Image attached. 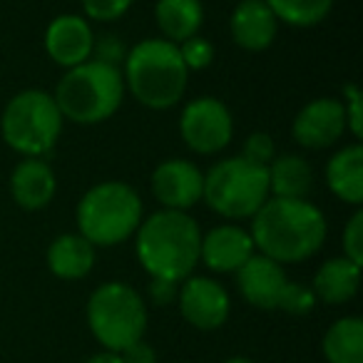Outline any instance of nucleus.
Segmentation results:
<instances>
[{
	"mask_svg": "<svg viewBox=\"0 0 363 363\" xmlns=\"http://www.w3.org/2000/svg\"><path fill=\"white\" fill-rule=\"evenodd\" d=\"M135 0H82L85 16L100 23H115L132 8Z\"/></svg>",
	"mask_w": 363,
	"mask_h": 363,
	"instance_id": "obj_27",
	"label": "nucleus"
},
{
	"mask_svg": "<svg viewBox=\"0 0 363 363\" xmlns=\"http://www.w3.org/2000/svg\"><path fill=\"white\" fill-rule=\"evenodd\" d=\"M87 363H122V358H120V353L102 351V353H97V356H92Z\"/></svg>",
	"mask_w": 363,
	"mask_h": 363,
	"instance_id": "obj_34",
	"label": "nucleus"
},
{
	"mask_svg": "<svg viewBox=\"0 0 363 363\" xmlns=\"http://www.w3.org/2000/svg\"><path fill=\"white\" fill-rule=\"evenodd\" d=\"M313 306H316V296H313L311 289L301 286V284L286 281L277 308H284L291 316H306V313H311Z\"/></svg>",
	"mask_w": 363,
	"mask_h": 363,
	"instance_id": "obj_25",
	"label": "nucleus"
},
{
	"mask_svg": "<svg viewBox=\"0 0 363 363\" xmlns=\"http://www.w3.org/2000/svg\"><path fill=\"white\" fill-rule=\"evenodd\" d=\"M227 363H254L252 358H244V356H234V358H229Z\"/></svg>",
	"mask_w": 363,
	"mask_h": 363,
	"instance_id": "obj_35",
	"label": "nucleus"
},
{
	"mask_svg": "<svg viewBox=\"0 0 363 363\" xmlns=\"http://www.w3.org/2000/svg\"><path fill=\"white\" fill-rule=\"evenodd\" d=\"M244 160L254 162V164L269 167V162L277 157V147H274V140L267 135V132H254V135L247 137L244 142Z\"/></svg>",
	"mask_w": 363,
	"mask_h": 363,
	"instance_id": "obj_29",
	"label": "nucleus"
},
{
	"mask_svg": "<svg viewBox=\"0 0 363 363\" xmlns=\"http://www.w3.org/2000/svg\"><path fill=\"white\" fill-rule=\"evenodd\" d=\"M179 294V281H169V279H157L152 277V284H150V296L155 303L164 306V303H172Z\"/></svg>",
	"mask_w": 363,
	"mask_h": 363,
	"instance_id": "obj_32",
	"label": "nucleus"
},
{
	"mask_svg": "<svg viewBox=\"0 0 363 363\" xmlns=\"http://www.w3.org/2000/svg\"><path fill=\"white\" fill-rule=\"evenodd\" d=\"M155 18L162 35L174 45H179V43L197 35L202 28V0H157Z\"/></svg>",
	"mask_w": 363,
	"mask_h": 363,
	"instance_id": "obj_21",
	"label": "nucleus"
},
{
	"mask_svg": "<svg viewBox=\"0 0 363 363\" xmlns=\"http://www.w3.org/2000/svg\"><path fill=\"white\" fill-rule=\"evenodd\" d=\"M232 38L244 50H267L279 30V21L267 6V0H242L232 13Z\"/></svg>",
	"mask_w": 363,
	"mask_h": 363,
	"instance_id": "obj_17",
	"label": "nucleus"
},
{
	"mask_svg": "<svg viewBox=\"0 0 363 363\" xmlns=\"http://www.w3.org/2000/svg\"><path fill=\"white\" fill-rule=\"evenodd\" d=\"M57 179L52 167L40 157H26L11 174V192L18 207L35 212L52 202Z\"/></svg>",
	"mask_w": 363,
	"mask_h": 363,
	"instance_id": "obj_16",
	"label": "nucleus"
},
{
	"mask_svg": "<svg viewBox=\"0 0 363 363\" xmlns=\"http://www.w3.org/2000/svg\"><path fill=\"white\" fill-rule=\"evenodd\" d=\"M269 194L279 199H306L313 187V172L303 157L281 155L274 157L267 167Z\"/></svg>",
	"mask_w": 363,
	"mask_h": 363,
	"instance_id": "obj_22",
	"label": "nucleus"
},
{
	"mask_svg": "<svg viewBox=\"0 0 363 363\" xmlns=\"http://www.w3.org/2000/svg\"><path fill=\"white\" fill-rule=\"evenodd\" d=\"M132 97L150 110H167L184 97L189 70L179 48L164 38L142 40L127 52L125 77Z\"/></svg>",
	"mask_w": 363,
	"mask_h": 363,
	"instance_id": "obj_3",
	"label": "nucleus"
},
{
	"mask_svg": "<svg viewBox=\"0 0 363 363\" xmlns=\"http://www.w3.org/2000/svg\"><path fill=\"white\" fill-rule=\"evenodd\" d=\"M137 259L157 279L184 281L199 264L202 232L189 214L164 209L137 227Z\"/></svg>",
	"mask_w": 363,
	"mask_h": 363,
	"instance_id": "obj_2",
	"label": "nucleus"
},
{
	"mask_svg": "<svg viewBox=\"0 0 363 363\" xmlns=\"http://www.w3.org/2000/svg\"><path fill=\"white\" fill-rule=\"evenodd\" d=\"M125 95V80L120 67L87 60L65 72L52 95L62 120L77 125H97L120 110Z\"/></svg>",
	"mask_w": 363,
	"mask_h": 363,
	"instance_id": "obj_4",
	"label": "nucleus"
},
{
	"mask_svg": "<svg viewBox=\"0 0 363 363\" xmlns=\"http://www.w3.org/2000/svg\"><path fill=\"white\" fill-rule=\"evenodd\" d=\"M92 55H95L97 62L120 67V62H125V57H127V50H125V45L120 43V38L102 35L100 40H95V45H92Z\"/></svg>",
	"mask_w": 363,
	"mask_h": 363,
	"instance_id": "obj_30",
	"label": "nucleus"
},
{
	"mask_svg": "<svg viewBox=\"0 0 363 363\" xmlns=\"http://www.w3.org/2000/svg\"><path fill=\"white\" fill-rule=\"evenodd\" d=\"M95 35L80 16H57L45 30V50L57 65L77 67L92 57Z\"/></svg>",
	"mask_w": 363,
	"mask_h": 363,
	"instance_id": "obj_13",
	"label": "nucleus"
},
{
	"mask_svg": "<svg viewBox=\"0 0 363 363\" xmlns=\"http://www.w3.org/2000/svg\"><path fill=\"white\" fill-rule=\"evenodd\" d=\"M326 219L306 199L269 197L252 217V242L264 257L284 264L311 259L326 242Z\"/></svg>",
	"mask_w": 363,
	"mask_h": 363,
	"instance_id": "obj_1",
	"label": "nucleus"
},
{
	"mask_svg": "<svg viewBox=\"0 0 363 363\" xmlns=\"http://www.w3.org/2000/svg\"><path fill=\"white\" fill-rule=\"evenodd\" d=\"M328 363H363V321L356 316L338 318L323 336Z\"/></svg>",
	"mask_w": 363,
	"mask_h": 363,
	"instance_id": "obj_23",
	"label": "nucleus"
},
{
	"mask_svg": "<svg viewBox=\"0 0 363 363\" xmlns=\"http://www.w3.org/2000/svg\"><path fill=\"white\" fill-rule=\"evenodd\" d=\"M361 284V267L346 257L328 259L313 277V296L326 303L351 301Z\"/></svg>",
	"mask_w": 363,
	"mask_h": 363,
	"instance_id": "obj_20",
	"label": "nucleus"
},
{
	"mask_svg": "<svg viewBox=\"0 0 363 363\" xmlns=\"http://www.w3.org/2000/svg\"><path fill=\"white\" fill-rule=\"evenodd\" d=\"M204 174L187 160H167L152 174V192L167 209L184 212L202 199Z\"/></svg>",
	"mask_w": 363,
	"mask_h": 363,
	"instance_id": "obj_11",
	"label": "nucleus"
},
{
	"mask_svg": "<svg viewBox=\"0 0 363 363\" xmlns=\"http://www.w3.org/2000/svg\"><path fill=\"white\" fill-rule=\"evenodd\" d=\"M269 194V172L267 167L254 164L244 157L222 160L204 174L202 199L209 209L227 219L254 217Z\"/></svg>",
	"mask_w": 363,
	"mask_h": 363,
	"instance_id": "obj_6",
	"label": "nucleus"
},
{
	"mask_svg": "<svg viewBox=\"0 0 363 363\" xmlns=\"http://www.w3.org/2000/svg\"><path fill=\"white\" fill-rule=\"evenodd\" d=\"M284 267L264 254H254L247 264L237 272V284L242 296L257 308H277L281 291L286 286Z\"/></svg>",
	"mask_w": 363,
	"mask_h": 363,
	"instance_id": "obj_15",
	"label": "nucleus"
},
{
	"mask_svg": "<svg viewBox=\"0 0 363 363\" xmlns=\"http://www.w3.org/2000/svg\"><path fill=\"white\" fill-rule=\"evenodd\" d=\"M343 252H346V259H351L353 264L361 267L363 264V212L351 214L346 229H343Z\"/></svg>",
	"mask_w": 363,
	"mask_h": 363,
	"instance_id": "obj_28",
	"label": "nucleus"
},
{
	"mask_svg": "<svg viewBox=\"0 0 363 363\" xmlns=\"http://www.w3.org/2000/svg\"><path fill=\"white\" fill-rule=\"evenodd\" d=\"M343 132H346V112L343 102L333 97H318L308 102L294 120V140L306 150L331 147Z\"/></svg>",
	"mask_w": 363,
	"mask_h": 363,
	"instance_id": "obj_12",
	"label": "nucleus"
},
{
	"mask_svg": "<svg viewBox=\"0 0 363 363\" xmlns=\"http://www.w3.org/2000/svg\"><path fill=\"white\" fill-rule=\"evenodd\" d=\"M179 132L184 145L192 152H197V155H217L232 142V112L217 97H197L182 112Z\"/></svg>",
	"mask_w": 363,
	"mask_h": 363,
	"instance_id": "obj_9",
	"label": "nucleus"
},
{
	"mask_svg": "<svg viewBox=\"0 0 363 363\" xmlns=\"http://www.w3.org/2000/svg\"><path fill=\"white\" fill-rule=\"evenodd\" d=\"M87 323L107 351L120 353L132 343L142 341V336H145V301L127 284H102L87 301Z\"/></svg>",
	"mask_w": 363,
	"mask_h": 363,
	"instance_id": "obj_7",
	"label": "nucleus"
},
{
	"mask_svg": "<svg viewBox=\"0 0 363 363\" xmlns=\"http://www.w3.org/2000/svg\"><path fill=\"white\" fill-rule=\"evenodd\" d=\"M254 249L257 247L252 242V234L244 232L242 227H234V224H224V227L212 229L207 237H202L199 259L212 272L237 274L254 257Z\"/></svg>",
	"mask_w": 363,
	"mask_h": 363,
	"instance_id": "obj_14",
	"label": "nucleus"
},
{
	"mask_svg": "<svg viewBox=\"0 0 363 363\" xmlns=\"http://www.w3.org/2000/svg\"><path fill=\"white\" fill-rule=\"evenodd\" d=\"M328 189L346 204L363 202V147L351 145L328 160L326 167Z\"/></svg>",
	"mask_w": 363,
	"mask_h": 363,
	"instance_id": "obj_18",
	"label": "nucleus"
},
{
	"mask_svg": "<svg viewBox=\"0 0 363 363\" xmlns=\"http://www.w3.org/2000/svg\"><path fill=\"white\" fill-rule=\"evenodd\" d=\"M142 224V199L125 182H102L77 204V227L92 247H115Z\"/></svg>",
	"mask_w": 363,
	"mask_h": 363,
	"instance_id": "obj_5",
	"label": "nucleus"
},
{
	"mask_svg": "<svg viewBox=\"0 0 363 363\" xmlns=\"http://www.w3.org/2000/svg\"><path fill=\"white\" fill-rule=\"evenodd\" d=\"M3 140L26 157H43L55 147L62 132V115L52 95L43 90L18 92L0 120Z\"/></svg>",
	"mask_w": 363,
	"mask_h": 363,
	"instance_id": "obj_8",
	"label": "nucleus"
},
{
	"mask_svg": "<svg viewBox=\"0 0 363 363\" xmlns=\"http://www.w3.org/2000/svg\"><path fill=\"white\" fill-rule=\"evenodd\" d=\"M122 363H157V353L152 346H147L145 341H137L132 346H127L125 351H120Z\"/></svg>",
	"mask_w": 363,
	"mask_h": 363,
	"instance_id": "obj_33",
	"label": "nucleus"
},
{
	"mask_svg": "<svg viewBox=\"0 0 363 363\" xmlns=\"http://www.w3.org/2000/svg\"><path fill=\"white\" fill-rule=\"evenodd\" d=\"M267 6L277 16L294 28H311L328 18L333 8V0H267Z\"/></svg>",
	"mask_w": 363,
	"mask_h": 363,
	"instance_id": "obj_24",
	"label": "nucleus"
},
{
	"mask_svg": "<svg viewBox=\"0 0 363 363\" xmlns=\"http://www.w3.org/2000/svg\"><path fill=\"white\" fill-rule=\"evenodd\" d=\"M343 95H346V102H343V112H346V130H351V135L361 137L363 132V115H361V90L356 85H346L343 87Z\"/></svg>",
	"mask_w": 363,
	"mask_h": 363,
	"instance_id": "obj_31",
	"label": "nucleus"
},
{
	"mask_svg": "<svg viewBox=\"0 0 363 363\" xmlns=\"http://www.w3.org/2000/svg\"><path fill=\"white\" fill-rule=\"evenodd\" d=\"M179 298V311L194 328L214 331L224 326L229 318V294L214 279L192 277L184 281V286L177 294Z\"/></svg>",
	"mask_w": 363,
	"mask_h": 363,
	"instance_id": "obj_10",
	"label": "nucleus"
},
{
	"mask_svg": "<svg viewBox=\"0 0 363 363\" xmlns=\"http://www.w3.org/2000/svg\"><path fill=\"white\" fill-rule=\"evenodd\" d=\"M177 48H179V55L184 60V65H187V70H204L214 60V45L199 35L179 43Z\"/></svg>",
	"mask_w": 363,
	"mask_h": 363,
	"instance_id": "obj_26",
	"label": "nucleus"
},
{
	"mask_svg": "<svg viewBox=\"0 0 363 363\" xmlns=\"http://www.w3.org/2000/svg\"><path fill=\"white\" fill-rule=\"evenodd\" d=\"M48 267L57 279H82L95 267V247L82 234H60L48 249Z\"/></svg>",
	"mask_w": 363,
	"mask_h": 363,
	"instance_id": "obj_19",
	"label": "nucleus"
}]
</instances>
